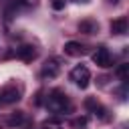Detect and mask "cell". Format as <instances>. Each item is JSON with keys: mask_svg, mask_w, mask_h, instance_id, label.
<instances>
[{"mask_svg": "<svg viewBox=\"0 0 129 129\" xmlns=\"http://www.w3.org/2000/svg\"><path fill=\"white\" fill-rule=\"evenodd\" d=\"M46 107L52 113H64V111L71 109V103H69L67 95H62L60 91H52L48 95V99H46Z\"/></svg>", "mask_w": 129, "mask_h": 129, "instance_id": "6da1fadb", "label": "cell"}, {"mask_svg": "<svg viewBox=\"0 0 129 129\" xmlns=\"http://www.w3.org/2000/svg\"><path fill=\"white\" fill-rule=\"evenodd\" d=\"M71 79H73L81 89H87V87H89V81H91V71H89L85 64H77V67L71 71Z\"/></svg>", "mask_w": 129, "mask_h": 129, "instance_id": "7a4b0ae2", "label": "cell"}, {"mask_svg": "<svg viewBox=\"0 0 129 129\" xmlns=\"http://www.w3.org/2000/svg\"><path fill=\"white\" fill-rule=\"evenodd\" d=\"M93 62H95L97 67H101V69L111 67V52H109V48L99 46V48L93 52Z\"/></svg>", "mask_w": 129, "mask_h": 129, "instance_id": "3957f363", "label": "cell"}, {"mask_svg": "<svg viewBox=\"0 0 129 129\" xmlns=\"http://www.w3.org/2000/svg\"><path fill=\"white\" fill-rule=\"evenodd\" d=\"M58 71H60V67H58L56 60H46L40 69V75L44 79H54V77H58Z\"/></svg>", "mask_w": 129, "mask_h": 129, "instance_id": "277c9868", "label": "cell"}, {"mask_svg": "<svg viewBox=\"0 0 129 129\" xmlns=\"http://www.w3.org/2000/svg\"><path fill=\"white\" fill-rule=\"evenodd\" d=\"M0 99H2V103H16L18 99H20V93H18V89L16 87H4L2 89V93H0Z\"/></svg>", "mask_w": 129, "mask_h": 129, "instance_id": "5b68a950", "label": "cell"}, {"mask_svg": "<svg viewBox=\"0 0 129 129\" xmlns=\"http://www.w3.org/2000/svg\"><path fill=\"white\" fill-rule=\"evenodd\" d=\"M16 56H18L20 60H24V62H30V60L36 56V50H34L32 44H22V46L16 50Z\"/></svg>", "mask_w": 129, "mask_h": 129, "instance_id": "8992f818", "label": "cell"}, {"mask_svg": "<svg viewBox=\"0 0 129 129\" xmlns=\"http://www.w3.org/2000/svg\"><path fill=\"white\" fill-rule=\"evenodd\" d=\"M127 18L125 16H119V18H115L113 22H111V32L113 34H125L127 32Z\"/></svg>", "mask_w": 129, "mask_h": 129, "instance_id": "52a82bcc", "label": "cell"}, {"mask_svg": "<svg viewBox=\"0 0 129 129\" xmlns=\"http://www.w3.org/2000/svg\"><path fill=\"white\" fill-rule=\"evenodd\" d=\"M64 52H67L69 56H81V54H85V48H83V44H79V42H75V40H69V42L64 44Z\"/></svg>", "mask_w": 129, "mask_h": 129, "instance_id": "ba28073f", "label": "cell"}, {"mask_svg": "<svg viewBox=\"0 0 129 129\" xmlns=\"http://www.w3.org/2000/svg\"><path fill=\"white\" fill-rule=\"evenodd\" d=\"M79 30L81 32H87V34H95L99 30V24L95 20H81L79 22Z\"/></svg>", "mask_w": 129, "mask_h": 129, "instance_id": "9c48e42d", "label": "cell"}, {"mask_svg": "<svg viewBox=\"0 0 129 129\" xmlns=\"http://www.w3.org/2000/svg\"><path fill=\"white\" fill-rule=\"evenodd\" d=\"M22 121H24V115H22V111H16V113H12V115L8 117V125H10V127L22 125Z\"/></svg>", "mask_w": 129, "mask_h": 129, "instance_id": "30bf717a", "label": "cell"}, {"mask_svg": "<svg viewBox=\"0 0 129 129\" xmlns=\"http://www.w3.org/2000/svg\"><path fill=\"white\" fill-rule=\"evenodd\" d=\"M85 107H87V109H91V111H95V113L99 111V115H103V107H101L95 99H87V101H85Z\"/></svg>", "mask_w": 129, "mask_h": 129, "instance_id": "8fae6325", "label": "cell"}, {"mask_svg": "<svg viewBox=\"0 0 129 129\" xmlns=\"http://www.w3.org/2000/svg\"><path fill=\"white\" fill-rule=\"evenodd\" d=\"M127 75H129V64H119V69H117V77L125 83V81H127Z\"/></svg>", "mask_w": 129, "mask_h": 129, "instance_id": "7c38bea8", "label": "cell"}, {"mask_svg": "<svg viewBox=\"0 0 129 129\" xmlns=\"http://www.w3.org/2000/svg\"><path fill=\"white\" fill-rule=\"evenodd\" d=\"M73 125H75V127H85V125H87V117H79V119H75Z\"/></svg>", "mask_w": 129, "mask_h": 129, "instance_id": "4fadbf2b", "label": "cell"}, {"mask_svg": "<svg viewBox=\"0 0 129 129\" xmlns=\"http://www.w3.org/2000/svg\"><path fill=\"white\" fill-rule=\"evenodd\" d=\"M52 8H54V10L64 8V0H54V2H52Z\"/></svg>", "mask_w": 129, "mask_h": 129, "instance_id": "5bb4252c", "label": "cell"}, {"mask_svg": "<svg viewBox=\"0 0 129 129\" xmlns=\"http://www.w3.org/2000/svg\"><path fill=\"white\" fill-rule=\"evenodd\" d=\"M111 2H113V4H117V2H119V0H111Z\"/></svg>", "mask_w": 129, "mask_h": 129, "instance_id": "9a60e30c", "label": "cell"}, {"mask_svg": "<svg viewBox=\"0 0 129 129\" xmlns=\"http://www.w3.org/2000/svg\"><path fill=\"white\" fill-rule=\"evenodd\" d=\"M83 2H87V0H83Z\"/></svg>", "mask_w": 129, "mask_h": 129, "instance_id": "2e32d148", "label": "cell"}]
</instances>
